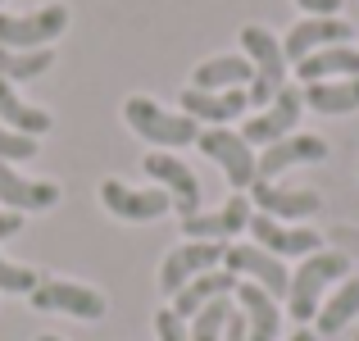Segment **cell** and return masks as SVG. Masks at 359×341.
<instances>
[{
  "label": "cell",
  "mask_w": 359,
  "mask_h": 341,
  "mask_svg": "<svg viewBox=\"0 0 359 341\" xmlns=\"http://www.w3.org/2000/svg\"><path fill=\"white\" fill-rule=\"evenodd\" d=\"M346 278H351V260H346L341 250H314V255H305V264L291 273V287H287L291 319H296V323H309V319L318 314V305H323L327 287H332V282H346Z\"/></svg>",
  "instance_id": "cell-1"
},
{
  "label": "cell",
  "mask_w": 359,
  "mask_h": 341,
  "mask_svg": "<svg viewBox=\"0 0 359 341\" xmlns=\"http://www.w3.org/2000/svg\"><path fill=\"white\" fill-rule=\"evenodd\" d=\"M123 119H128V128L137 132L141 141H150V146H159V150H182V146H191V141L201 137V123L196 119L164 109L150 96H128Z\"/></svg>",
  "instance_id": "cell-2"
},
{
  "label": "cell",
  "mask_w": 359,
  "mask_h": 341,
  "mask_svg": "<svg viewBox=\"0 0 359 341\" xmlns=\"http://www.w3.org/2000/svg\"><path fill=\"white\" fill-rule=\"evenodd\" d=\"M241 55L250 60L255 69V82L245 87V100L250 105H269L282 87H287V55H282V41L259 23H245L241 27Z\"/></svg>",
  "instance_id": "cell-3"
},
{
  "label": "cell",
  "mask_w": 359,
  "mask_h": 341,
  "mask_svg": "<svg viewBox=\"0 0 359 341\" xmlns=\"http://www.w3.org/2000/svg\"><path fill=\"white\" fill-rule=\"evenodd\" d=\"M27 300H32L36 314H69V319H82V323H96V319L109 314L105 291L87 287V282H69V278H41Z\"/></svg>",
  "instance_id": "cell-4"
},
{
  "label": "cell",
  "mask_w": 359,
  "mask_h": 341,
  "mask_svg": "<svg viewBox=\"0 0 359 341\" xmlns=\"http://www.w3.org/2000/svg\"><path fill=\"white\" fill-rule=\"evenodd\" d=\"M69 27L64 5H41L32 14H0V46L5 51H46Z\"/></svg>",
  "instance_id": "cell-5"
},
{
  "label": "cell",
  "mask_w": 359,
  "mask_h": 341,
  "mask_svg": "<svg viewBox=\"0 0 359 341\" xmlns=\"http://www.w3.org/2000/svg\"><path fill=\"white\" fill-rule=\"evenodd\" d=\"M196 146L205 150V155L214 159V164L223 168V178L232 182V192H250L255 187V146L241 137V132L232 128H205L201 137H196Z\"/></svg>",
  "instance_id": "cell-6"
},
{
  "label": "cell",
  "mask_w": 359,
  "mask_h": 341,
  "mask_svg": "<svg viewBox=\"0 0 359 341\" xmlns=\"http://www.w3.org/2000/svg\"><path fill=\"white\" fill-rule=\"evenodd\" d=\"M141 173H146L159 192H168V201H173V210L182 214V219L201 214V178H196L177 155H168V150H150V155L141 159Z\"/></svg>",
  "instance_id": "cell-7"
},
{
  "label": "cell",
  "mask_w": 359,
  "mask_h": 341,
  "mask_svg": "<svg viewBox=\"0 0 359 341\" xmlns=\"http://www.w3.org/2000/svg\"><path fill=\"white\" fill-rule=\"evenodd\" d=\"M100 205L123 223H155L173 210L168 192H159V187H128V182H118V178H105V182H100Z\"/></svg>",
  "instance_id": "cell-8"
},
{
  "label": "cell",
  "mask_w": 359,
  "mask_h": 341,
  "mask_svg": "<svg viewBox=\"0 0 359 341\" xmlns=\"http://www.w3.org/2000/svg\"><path fill=\"white\" fill-rule=\"evenodd\" d=\"M300 109H305V91L287 82V87H282L269 105L255 114V119H245L241 137L250 141V146H273V141H282V137H291V132H296Z\"/></svg>",
  "instance_id": "cell-9"
},
{
  "label": "cell",
  "mask_w": 359,
  "mask_h": 341,
  "mask_svg": "<svg viewBox=\"0 0 359 341\" xmlns=\"http://www.w3.org/2000/svg\"><path fill=\"white\" fill-rule=\"evenodd\" d=\"M223 250H228L223 241H182L177 250L164 255V264H159V291H164V296H177L191 278L219 269Z\"/></svg>",
  "instance_id": "cell-10"
},
{
  "label": "cell",
  "mask_w": 359,
  "mask_h": 341,
  "mask_svg": "<svg viewBox=\"0 0 359 341\" xmlns=\"http://www.w3.org/2000/svg\"><path fill=\"white\" fill-rule=\"evenodd\" d=\"M223 269L232 273V278H245V282H255V287H264L273 300H282L287 296V287H291V273H287V264L278 260V255H269V250H259V246H228L223 250Z\"/></svg>",
  "instance_id": "cell-11"
},
{
  "label": "cell",
  "mask_w": 359,
  "mask_h": 341,
  "mask_svg": "<svg viewBox=\"0 0 359 341\" xmlns=\"http://www.w3.org/2000/svg\"><path fill=\"white\" fill-rule=\"evenodd\" d=\"M250 196L237 192V196H228V201L219 205V210H210V214H191V219H182V236L187 241H223L228 246L237 232H245L250 227Z\"/></svg>",
  "instance_id": "cell-12"
},
{
  "label": "cell",
  "mask_w": 359,
  "mask_h": 341,
  "mask_svg": "<svg viewBox=\"0 0 359 341\" xmlns=\"http://www.w3.org/2000/svg\"><path fill=\"white\" fill-rule=\"evenodd\" d=\"M318 159H327V141L314 137V132H291V137L264 146V155L255 159V182H273V178L287 173V168L318 164Z\"/></svg>",
  "instance_id": "cell-13"
},
{
  "label": "cell",
  "mask_w": 359,
  "mask_h": 341,
  "mask_svg": "<svg viewBox=\"0 0 359 341\" xmlns=\"http://www.w3.org/2000/svg\"><path fill=\"white\" fill-rule=\"evenodd\" d=\"M245 232L255 236V246H259V250L278 255V260H305V255L323 250L314 227H287V223L269 219V214H250V227H245Z\"/></svg>",
  "instance_id": "cell-14"
},
{
  "label": "cell",
  "mask_w": 359,
  "mask_h": 341,
  "mask_svg": "<svg viewBox=\"0 0 359 341\" xmlns=\"http://www.w3.org/2000/svg\"><path fill=\"white\" fill-rule=\"evenodd\" d=\"M250 205H259V214L278 223H296L309 214L323 210V196L309 192V187H278V182H255L250 187Z\"/></svg>",
  "instance_id": "cell-15"
},
{
  "label": "cell",
  "mask_w": 359,
  "mask_h": 341,
  "mask_svg": "<svg viewBox=\"0 0 359 341\" xmlns=\"http://www.w3.org/2000/svg\"><path fill=\"white\" fill-rule=\"evenodd\" d=\"M351 36L355 27L346 18H300L282 41V55H287V64H300L305 55L327 51V46H351Z\"/></svg>",
  "instance_id": "cell-16"
},
{
  "label": "cell",
  "mask_w": 359,
  "mask_h": 341,
  "mask_svg": "<svg viewBox=\"0 0 359 341\" xmlns=\"http://www.w3.org/2000/svg\"><path fill=\"white\" fill-rule=\"evenodd\" d=\"M0 205L14 214L27 210H55L60 205V182H46V178H23L14 164L0 159Z\"/></svg>",
  "instance_id": "cell-17"
},
{
  "label": "cell",
  "mask_w": 359,
  "mask_h": 341,
  "mask_svg": "<svg viewBox=\"0 0 359 341\" xmlns=\"http://www.w3.org/2000/svg\"><path fill=\"white\" fill-rule=\"evenodd\" d=\"M232 305H237V314L245 319V333H250V341H278L282 309H278V300H273L264 287H255V282H237Z\"/></svg>",
  "instance_id": "cell-18"
},
{
  "label": "cell",
  "mask_w": 359,
  "mask_h": 341,
  "mask_svg": "<svg viewBox=\"0 0 359 341\" xmlns=\"http://www.w3.org/2000/svg\"><path fill=\"white\" fill-rule=\"evenodd\" d=\"M182 114L187 119H196V123H210V128H228L232 119H241L245 114V91H196V87H187L182 96Z\"/></svg>",
  "instance_id": "cell-19"
},
{
  "label": "cell",
  "mask_w": 359,
  "mask_h": 341,
  "mask_svg": "<svg viewBox=\"0 0 359 341\" xmlns=\"http://www.w3.org/2000/svg\"><path fill=\"white\" fill-rule=\"evenodd\" d=\"M232 291H237V278H232L228 269H210V273H201V278L187 282V287L173 296V305H168V309L187 323V319H196L210 300H223V296H232Z\"/></svg>",
  "instance_id": "cell-20"
},
{
  "label": "cell",
  "mask_w": 359,
  "mask_h": 341,
  "mask_svg": "<svg viewBox=\"0 0 359 341\" xmlns=\"http://www.w3.org/2000/svg\"><path fill=\"white\" fill-rule=\"evenodd\" d=\"M255 82V69L245 55H214V60L196 64L191 87L196 91H245Z\"/></svg>",
  "instance_id": "cell-21"
},
{
  "label": "cell",
  "mask_w": 359,
  "mask_h": 341,
  "mask_svg": "<svg viewBox=\"0 0 359 341\" xmlns=\"http://www.w3.org/2000/svg\"><path fill=\"white\" fill-rule=\"evenodd\" d=\"M300 82H337V78H359V51L355 46H327V51H314L296 64Z\"/></svg>",
  "instance_id": "cell-22"
},
{
  "label": "cell",
  "mask_w": 359,
  "mask_h": 341,
  "mask_svg": "<svg viewBox=\"0 0 359 341\" xmlns=\"http://www.w3.org/2000/svg\"><path fill=\"white\" fill-rule=\"evenodd\" d=\"M0 123L14 128V132H23V137H36V141L55 128L50 114H46L41 105H27V100L14 91V82H5V78H0Z\"/></svg>",
  "instance_id": "cell-23"
},
{
  "label": "cell",
  "mask_w": 359,
  "mask_h": 341,
  "mask_svg": "<svg viewBox=\"0 0 359 341\" xmlns=\"http://www.w3.org/2000/svg\"><path fill=\"white\" fill-rule=\"evenodd\" d=\"M305 105L314 114H355L359 109V78H337V82H309L305 87Z\"/></svg>",
  "instance_id": "cell-24"
},
{
  "label": "cell",
  "mask_w": 359,
  "mask_h": 341,
  "mask_svg": "<svg viewBox=\"0 0 359 341\" xmlns=\"http://www.w3.org/2000/svg\"><path fill=\"white\" fill-rule=\"evenodd\" d=\"M359 314V278H346V282H337V291L318 305V337H337L346 323Z\"/></svg>",
  "instance_id": "cell-25"
},
{
  "label": "cell",
  "mask_w": 359,
  "mask_h": 341,
  "mask_svg": "<svg viewBox=\"0 0 359 341\" xmlns=\"http://www.w3.org/2000/svg\"><path fill=\"white\" fill-rule=\"evenodd\" d=\"M50 64H55L50 46H46V51H5V46H0V78L5 82H32V78H41Z\"/></svg>",
  "instance_id": "cell-26"
},
{
  "label": "cell",
  "mask_w": 359,
  "mask_h": 341,
  "mask_svg": "<svg viewBox=\"0 0 359 341\" xmlns=\"http://www.w3.org/2000/svg\"><path fill=\"white\" fill-rule=\"evenodd\" d=\"M232 296H223V300H210V305L201 309V314L191 319V328H187V337L191 341H223V328H228V319H232Z\"/></svg>",
  "instance_id": "cell-27"
},
{
  "label": "cell",
  "mask_w": 359,
  "mask_h": 341,
  "mask_svg": "<svg viewBox=\"0 0 359 341\" xmlns=\"http://www.w3.org/2000/svg\"><path fill=\"white\" fill-rule=\"evenodd\" d=\"M36 282H41V273H36V269H27V264L5 260V255H0V291H5V296H32Z\"/></svg>",
  "instance_id": "cell-28"
},
{
  "label": "cell",
  "mask_w": 359,
  "mask_h": 341,
  "mask_svg": "<svg viewBox=\"0 0 359 341\" xmlns=\"http://www.w3.org/2000/svg\"><path fill=\"white\" fill-rule=\"evenodd\" d=\"M0 159H5V164L36 159V137H23V132H14V128H5V123H0Z\"/></svg>",
  "instance_id": "cell-29"
},
{
  "label": "cell",
  "mask_w": 359,
  "mask_h": 341,
  "mask_svg": "<svg viewBox=\"0 0 359 341\" xmlns=\"http://www.w3.org/2000/svg\"><path fill=\"white\" fill-rule=\"evenodd\" d=\"M155 337L159 341H191V337H187V323L173 314V309H159V314H155Z\"/></svg>",
  "instance_id": "cell-30"
},
{
  "label": "cell",
  "mask_w": 359,
  "mask_h": 341,
  "mask_svg": "<svg viewBox=\"0 0 359 341\" xmlns=\"http://www.w3.org/2000/svg\"><path fill=\"white\" fill-rule=\"evenodd\" d=\"M300 9H305L309 18H337V9H341V0H296Z\"/></svg>",
  "instance_id": "cell-31"
},
{
  "label": "cell",
  "mask_w": 359,
  "mask_h": 341,
  "mask_svg": "<svg viewBox=\"0 0 359 341\" xmlns=\"http://www.w3.org/2000/svg\"><path fill=\"white\" fill-rule=\"evenodd\" d=\"M18 232H23V214L0 210V241H9V236H18Z\"/></svg>",
  "instance_id": "cell-32"
},
{
  "label": "cell",
  "mask_w": 359,
  "mask_h": 341,
  "mask_svg": "<svg viewBox=\"0 0 359 341\" xmlns=\"http://www.w3.org/2000/svg\"><path fill=\"white\" fill-rule=\"evenodd\" d=\"M223 341H250V333H245V319L232 309V319H228V328H223Z\"/></svg>",
  "instance_id": "cell-33"
},
{
  "label": "cell",
  "mask_w": 359,
  "mask_h": 341,
  "mask_svg": "<svg viewBox=\"0 0 359 341\" xmlns=\"http://www.w3.org/2000/svg\"><path fill=\"white\" fill-rule=\"evenodd\" d=\"M291 341H318V337L309 333V328H296V333H291Z\"/></svg>",
  "instance_id": "cell-34"
},
{
  "label": "cell",
  "mask_w": 359,
  "mask_h": 341,
  "mask_svg": "<svg viewBox=\"0 0 359 341\" xmlns=\"http://www.w3.org/2000/svg\"><path fill=\"white\" fill-rule=\"evenodd\" d=\"M36 341H64V337H55V333H41V337H36Z\"/></svg>",
  "instance_id": "cell-35"
}]
</instances>
